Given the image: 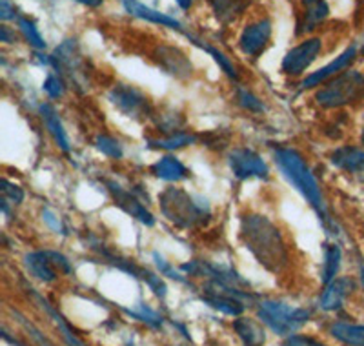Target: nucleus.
Returning a JSON list of instances; mask_svg holds the SVG:
<instances>
[{"instance_id": "nucleus-1", "label": "nucleus", "mask_w": 364, "mask_h": 346, "mask_svg": "<svg viewBox=\"0 0 364 346\" xmlns=\"http://www.w3.org/2000/svg\"><path fill=\"white\" fill-rule=\"evenodd\" d=\"M240 237L257 261L272 272H279L288 261L281 234L264 215H246L242 219Z\"/></svg>"}, {"instance_id": "nucleus-2", "label": "nucleus", "mask_w": 364, "mask_h": 346, "mask_svg": "<svg viewBox=\"0 0 364 346\" xmlns=\"http://www.w3.org/2000/svg\"><path fill=\"white\" fill-rule=\"evenodd\" d=\"M275 162H277L279 169L282 172L286 181L290 182L295 190L310 202V206L317 211L318 219H321L324 224L330 223L321 186H318L317 179L314 177V173L310 172L308 164L301 157V153L290 148H279L277 152H275Z\"/></svg>"}, {"instance_id": "nucleus-3", "label": "nucleus", "mask_w": 364, "mask_h": 346, "mask_svg": "<svg viewBox=\"0 0 364 346\" xmlns=\"http://www.w3.org/2000/svg\"><path fill=\"white\" fill-rule=\"evenodd\" d=\"M161 211L171 224L177 228L190 230L203 226L210 219V204L206 199L195 197L181 188H168L159 195Z\"/></svg>"}, {"instance_id": "nucleus-4", "label": "nucleus", "mask_w": 364, "mask_h": 346, "mask_svg": "<svg viewBox=\"0 0 364 346\" xmlns=\"http://www.w3.org/2000/svg\"><path fill=\"white\" fill-rule=\"evenodd\" d=\"M259 319L277 335H291L310 321V310L294 308L281 301L259 303Z\"/></svg>"}, {"instance_id": "nucleus-5", "label": "nucleus", "mask_w": 364, "mask_h": 346, "mask_svg": "<svg viewBox=\"0 0 364 346\" xmlns=\"http://www.w3.org/2000/svg\"><path fill=\"white\" fill-rule=\"evenodd\" d=\"M323 108H341L364 99V75L359 71H344L326 84L315 95Z\"/></svg>"}, {"instance_id": "nucleus-6", "label": "nucleus", "mask_w": 364, "mask_h": 346, "mask_svg": "<svg viewBox=\"0 0 364 346\" xmlns=\"http://www.w3.org/2000/svg\"><path fill=\"white\" fill-rule=\"evenodd\" d=\"M50 61L51 66L60 73V77L71 80L77 88L84 86L86 71H84V58L79 51L77 41H73V38L64 41L53 51V55H50Z\"/></svg>"}, {"instance_id": "nucleus-7", "label": "nucleus", "mask_w": 364, "mask_h": 346, "mask_svg": "<svg viewBox=\"0 0 364 346\" xmlns=\"http://www.w3.org/2000/svg\"><path fill=\"white\" fill-rule=\"evenodd\" d=\"M24 263L29 273L44 281V283H53L57 279V272H71L68 259L58 251H33V253H28L24 257Z\"/></svg>"}, {"instance_id": "nucleus-8", "label": "nucleus", "mask_w": 364, "mask_h": 346, "mask_svg": "<svg viewBox=\"0 0 364 346\" xmlns=\"http://www.w3.org/2000/svg\"><path fill=\"white\" fill-rule=\"evenodd\" d=\"M228 164L237 179L246 181V179H268L269 169L268 164L262 161V157L248 148H237L228 155Z\"/></svg>"}, {"instance_id": "nucleus-9", "label": "nucleus", "mask_w": 364, "mask_h": 346, "mask_svg": "<svg viewBox=\"0 0 364 346\" xmlns=\"http://www.w3.org/2000/svg\"><path fill=\"white\" fill-rule=\"evenodd\" d=\"M109 100L113 106H117L119 112L124 113L126 117H133V119H144L151 113L148 99L142 95L141 91L135 90L128 84H119L109 91Z\"/></svg>"}, {"instance_id": "nucleus-10", "label": "nucleus", "mask_w": 364, "mask_h": 346, "mask_svg": "<svg viewBox=\"0 0 364 346\" xmlns=\"http://www.w3.org/2000/svg\"><path fill=\"white\" fill-rule=\"evenodd\" d=\"M323 50V42L321 38H306L294 50L288 51L286 57L282 58V71L286 75H301L314 64L315 58L318 57Z\"/></svg>"}, {"instance_id": "nucleus-11", "label": "nucleus", "mask_w": 364, "mask_h": 346, "mask_svg": "<svg viewBox=\"0 0 364 346\" xmlns=\"http://www.w3.org/2000/svg\"><path fill=\"white\" fill-rule=\"evenodd\" d=\"M269 38H272V22L268 19H261L242 29L239 48L248 57H259L269 44Z\"/></svg>"}, {"instance_id": "nucleus-12", "label": "nucleus", "mask_w": 364, "mask_h": 346, "mask_svg": "<svg viewBox=\"0 0 364 346\" xmlns=\"http://www.w3.org/2000/svg\"><path fill=\"white\" fill-rule=\"evenodd\" d=\"M108 186L113 199H115L117 206L122 208V210H124L126 214L132 215V217L139 219V221H141L142 224H146V226H154L155 217L151 215V211H149L148 208H146L144 204H142V202L132 194V192L124 190L122 186L115 184V182H108Z\"/></svg>"}, {"instance_id": "nucleus-13", "label": "nucleus", "mask_w": 364, "mask_h": 346, "mask_svg": "<svg viewBox=\"0 0 364 346\" xmlns=\"http://www.w3.org/2000/svg\"><path fill=\"white\" fill-rule=\"evenodd\" d=\"M155 58H157L159 66L166 71V73L173 75L177 78H186L191 75V64L188 57L182 53L178 48H171V46H161L155 51Z\"/></svg>"}, {"instance_id": "nucleus-14", "label": "nucleus", "mask_w": 364, "mask_h": 346, "mask_svg": "<svg viewBox=\"0 0 364 346\" xmlns=\"http://www.w3.org/2000/svg\"><path fill=\"white\" fill-rule=\"evenodd\" d=\"M355 48H348V50H344L343 53L339 55V57H336V61H331L330 64H326L324 68H321L318 71H315V73L308 75L304 80H302V90H306V88H315V86H321L323 83H326L328 78L331 77V75L339 73L341 70H344V68H348L350 64H352L353 61H355Z\"/></svg>"}, {"instance_id": "nucleus-15", "label": "nucleus", "mask_w": 364, "mask_h": 346, "mask_svg": "<svg viewBox=\"0 0 364 346\" xmlns=\"http://www.w3.org/2000/svg\"><path fill=\"white\" fill-rule=\"evenodd\" d=\"M122 6H124V9L132 15V17L154 22V24L164 26V28L182 29V24L177 21V19L170 17V15H166V13L157 11V9L154 8H148V6L141 4L139 0H122Z\"/></svg>"}, {"instance_id": "nucleus-16", "label": "nucleus", "mask_w": 364, "mask_h": 346, "mask_svg": "<svg viewBox=\"0 0 364 346\" xmlns=\"http://www.w3.org/2000/svg\"><path fill=\"white\" fill-rule=\"evenodd\" d=\"M353 281L346 279V277H341V279H333L330 285H326L323 297H321V308L326 310V312H333V310H339L343 306L344 299L350 295V292L353 290Z\"/></svg>"}, {"instance_id": "nucleus-17", "label": "nucleus", "mask_w": 364, "mask_h": 346, "mask_svg": "<svg viewBox=\"0 0 364 346\" xmlns=\"http://www.w3.org/2000/svg\"><path fill=\"white\" fill-rule=\"evenodd\" d=\"M331 164L348 173H359L364 169V150L355 146H341L331 153Z\"/></svg>"}, {"instance_id": "nucleus-18", "label": "nucleus", "mask_w": 364, "mask_h": 346, "mask_svg": "<svg viewBox=\"0 0 364 346\" xmlns=\"http://www.w3.org/2000/svg\"><path fill=\"white\" fill-rule=\"evenodd\" d=\"M151 173H154L155 177L168 182L184 181V179H188V175H190L186 166L182 164L177 157L173 155H166L162 157V159H159V161L151 166Z\"/></svg>"}, {"instance_id": "nucleus-19", "label": "nucleus", "mask_w": 364, "mask_h": 346, "mask_svg": "<svg viewBox=\"0 0 364 346\" xmlns=\"http://www.w3.org/2000/svg\"><path fill=\"white\" fill-rule=\"evenodd\" d=\"M41 115H42V120H44V124H46V128L50 130L51 137L55 139V142H57L58 148L66 153L70 152V139H68L66 130H64L63 122H60V119H58L57 110H55L51 104H42Z\"/></svg>"}, {"instance_id": "nucleus-20", "label": "nucleus", "mask_w": 364, "mask_h": 346, "mask_svg": "<svg viewBox=\"0 0 364 346\" xmlns=\"http://www.w3.org/2000/svg\"><path fill=\"white\" fill-rule=\"evenodd\" d=\"M203 301L206 303L211 308L219 310V312L226 313V315H240L245 312V305L237 299V297L228 295L223 292H213V290H208V295L203 297Z\"/></svg>"}, {"instance_id": "nucleus-21", "label": "nucleus", "mask_w": 364, "mask_h": 346, "mask_svg": "<svg viewBox=\"0 0 364 346\" xmlns=\"http://www.w3.org/2000/svg\"><path fill=\"white\" fill-rule=\"evenodd\" d=\"M328 13H330V8L324 0H317L314 4L304 6V19H302V22H299L297 35L314 31L321 22L326 21Z\"/></svg>"}, {"instance_id": "nucleus-22", "label": "nucleus", "mask_w": 364, "mask_h": 346, "mask_svg": "<svg viewBox=\"0 0 364 346\" xmlns=\"http://www.w3.org/2000/svg\"><path fill=\"white\" fill-rule=\"evenodd\" d=\"M233 328L235 332L239 334V337L242 339L245 346H262L266 341V335H264V330L261 326L257 325L255 321L252 319H237L233 323Z\"/></svg>"}, {"instance_id": "nucleus-23", "label": "nucleus", "mask_w": 364, "mask_h": 346, "mask_svg": "<svg viewBox=\"0 0 364 346\" xmlns=\"http://www.w3.org/2000/svg\"><path fill=\"white\" fill-rule=\"evenodd\" d=\"M31 295L35 297V299H37L38 303H41V306L42 308L46 310V312L50 313L51 318H53V321H55V325L58 326V330H60V334H63V337H64V341L68 342V346H84L82 342L79 341V337H77V335L73 334V330L70 328V326H68V323L64 321V318L63 315H60V313L57 312V310L53 308V306L50 305V303L46 301L44 297L42 295H38L37 292H31Z\"/></svg>"}, {"instance_id": "nucleus-24", "label": "nucleus", "mask_w": 364, "mask_h": 346, "mask_svg": "<svg viewBox=\"0 0 364 346\" xmlns=\"http://www.w3.org/2000/svg\"><path fill=\"white\" fill-rule=\"evenodd\" d=\"M331 335L344 345L364 346V326L346 325V323H336L331 326Z\"/></svg>"}, {"instance_id": "nucleus-25", "label": "nucleus", "mask_w": 364, "mask_h": 346, "mask_svg": "<svg viewBox=\"0 0 364 346\" xmlns=\"http://www.w3.org/2000/svg\"><path fill=\"white\" fill-rule=\"evenodd\" d=\"M341 248L337 244H328L324 250V270H323V283L330 285L336 279L337 272L341 268Z\"/></svg>"}, {"instance_id": "nucleus-26", "label": "nucleus", "mask_w": 364, "mask_h": 346, "mask_svg": "<svg viewBox=\"0 0 364 346\" xmlns=\"http://www.w3.org/2000/svg\"><path fill=\"white\" fill-rule=\"evenodd\" d=\"M149 148H159V150H181L184 146H190L197 142V137L190 135V133L184 132H177L175 135H170L168 139H161V140H148Z\"/></svg>"}, {"instance_id": "nucleus-27", "label": "nucleus", "mask_w": 364, "mask_h": 346, "mask_svg": "<svg viewBox=\"0 0 364 346\" xmlns=\"http://www.w3.org/2000/svg\"><path fill=\"white\" fill-rule=\"evenodd\" d=\"M190 38H191V41H193V44H197V46H199V48H203L204 51H208V53H210L211 57H213V61H215L217 64H219L220 70H223L224 73L228 75V77H230V78H237V77H239V75H237L235 66H233V64H232V61H230V58H228L226 55L223 53V51L215 50V48H211V46H208V44H203V42L197 41V38H193V37H190Z\"/></svg>"}, {"instance_id": "nucleus-28", "label": "nucleus", "mask_w": 364, "mask_h": 346, "mask_svg": "<svg viewBox=\"0 0 364 346\" xmlns=\"http://www.w3.org/2000/svg\"><path fill=\"white\" fill-rule=\"evenodd\" d=\"M17 22H18V29H21V33L24 35L26 41L33 46L35 50H44L46 41L42 38V35L38 33V28L35 26V22L29 21V19H24V17L18 19Z\"/></svg>"}, {"instance_id": "nucleus-29", "label": "nucleus", "mask_w": 364, "mask_h": 346, "mask_svg": "<svg viewBox=\"0 0 364 346\" xmlns=\"http://www.w3.org/2000/svg\"><path fill=\"white\" fill-rule=\"evenodd\" d=\"M95 146L100 153H104L106 157H112V159H122V146H120L119 140L112 139V137L99 135L95 140Z\"/></svg>"}, {"instance_id": "nucleus-30", "label": "nucleus", "mask_w": 364, "mask_h": 346, "mask_svg": "<svg viewBox=\"0 0 364 346\" xmlns=\"http://www.w3.org/2000/svg\"><path fill=\"white\" fill-rule=\"evenodd\" d=\"M210 4L215 11L217 19H220V21H230L235 13H239L237 0H210Z\"/></svg>"}, {"instance_id": "nucleus-31", "label": "nucleus", "mask_w": 364, "mask_h": 346, "mask_svg": "<svg viewBox=\"0 0 364 346\" xmlns=\"http://www.w3.org/2000/svg\"><path fill=\"white\" fill-rule=\"evenodd\" d=\"M237 99H239L240 106L245 108V110H248V112H253V113L264 112V104H262V100L257 99L252 91L245 90V88H239V91H237Z\"/></svg>"}, {"instance_id": "nucleus-32", "label": "nucleus", "mask_w": 364, "mask_h": 346, "mask_svg": "<svg viewBox=\"0 0 364 346\" xmlns=\"http://www.w3.org/2000/svg\"><path fill=\"white\" fill-rule=\"evenodd\" d=\"M44 91L51 99H58V97L64 95L66 91V84H64V78L60 75H48V78L44 80Z\"/></svg>"}, {"instance_id": "nucleus-33", "label": "nucleus", "mask_w": 364, "mask_h": 346, "mask_svg": "<svg viewBox=\"0 0 364 346\" xmlns=\"http://www.w3.org/2000/svg\"><path fill=\"white\" fill-rule=\"evenodd\" d=\"M126 312H128L132 318L139 319V321L148 323V325H151V326H161L162 325L161 315H159L157 312H154V310L146 308L144 305L139 306V310H126Z\"/></svg>"}, {"instance_id": "nucleus-34", "label": "nucleus", "mask_w": 364, "mask_h": 346, "mask_svg": "<svg viewBox=\"0 0 364 346\" xmlns=\"http://www.w3.org/2000/svg\"><path fill=\"white\" fill-rule=\"evenodd\" d=\"M2 194H4V199L11 201L13 204H21L24 201V192H22L21 186H17L15 182H9L8 179L2 181Z\"/></svg>"}, {"instance_id": "nucleus-35", "label": "nucleus", "mask_w": 364, "mask_h": 346, "mask_svg": "<svg viewBox=\"0 0 364 346\" xmlns=\"http://www.w3.org/2000/svg\"><path fill=\"white\" fill-rule=\"evenodd\" d=\"M154 259H155V264H157V268L161 270L162 276H168L175 281H181V283L184 281V277H182L181 273H178L177 270H175L173 266H171V264L164 259V257H161L159 253H154Z\"/></svg>"}, {"instance_id": "nucleus-36", "label": "nucleus", "mask_w": 364, "mask_h": 346, "mask_svg": "<svg viewBox=\"0 0 364 346\" xmlns=\"http://www.w3.org/2000/svg\"><path fill=\"white\" fill-rule=\"evenodd\" d=\"M142 279L148 283V286L155 292V295L161 297V299H164L166 293H168V288H166V285L161 281V277L159 276H154V273L149 272H144V276H142Z\"/></svg>"}, {"instance_id": "nucleus-37", "label": "nucleus", "mask_w": 364, "mask_h": 346, "mask_svg": "<svg viewBox=\"0 0 364 346\" xmlns=\"http://www.w3.org/2000/svg\"><path fill=\"white\" fill-rule=\"evenodd\" d=\"M0 17H2V21L15 19V6L9 4V0H0Z\"/></svg>"}, {"instance_id": "nucleus-38", "label": "nucleus", "mask_w": 364, "mask_h": 346, "mask_svg": "<svg viewBox=\"0 0 364 346\" xmlns=\"http://www.w3.org/2000/svg\"><path fill=\"white\" fill-rule=\"evenodd\" d=\"M42 217H44V221H46V223H48V226H50L51 230L60 231V234H63V224H60V221H58V217H55V215L51 214L50 210H44V211H42Z\"/></svg>"}, {"instance_id": "nucleus-39", "label": "nucleus", "mask_w": 364, "mask_h": 346, "mask_svg": "<svg viewBox=\"0 0 364 346\" xmlns=\"http://www.w3.org/2000/svg\"><path fill=\"white\" fill-rule=\"evenodd\" d=\"M282 346H310V339L301 337V335H291Z\"/></svg>"}, {"instance_id": "nucleus-40", "label": "nucleus", "mask_w": 364, "mask_h": 346, "mask_svg": "<svg viewBox=\"0 0 364 346\" xmlns=\"http://www.w3.org/2000/svg\"><path fill=\"white\" fill-rule=\"evenodd\" d=\"M0 41L8 42V44L15 42L17 41V37H15V31H9L8 26H2V28H0Z\"/></svg>"}, {"instance_id": "nucleus-41", "label": "nucleus", "mask_w": 364, "mask_h": 346, "mask_svg": "<svg viewBox=\"0 0 364 346\" xmlns=\"http://www.w3.org/2000/svg\"><path fill=\"white\" fill-rule=\"evenodd\" d=\"M77 2L87 6V8H99V6H102L104 0H77Z\"/></svg>"}, {"instance_id": "nucleus-42", "label": "nucleus", "mask_w": 364, "mask_h": 346, "mask_svg": "<svg viewBox=\"0 0 364 346\" xmlns=\"http://www.w3.org/2000/svg\"><path fill=\"white\" fill-rule=\"evenodd\" d=\"M175 2H177L182 9H188L191 4H193V0H175Z\"/></svg>"}, {"instance_id": "nucleus-43", "label": "nucleus", "mask_w": 364, "mask_h": 346, "mask_svg": "<svg viewBox=\"0 0 364 346\" xmlns=\"http://www.w3.org/2000/svg\"><path fill=\"white\" fill-rule=\"evenodd\" d=\"M301 2L304 6H310V4H314V2H317V0H301Z\"/></svg>"}, {"instance_id": "nucleus-44", "label": "nucleus", "mask_w": 364, "mask_h": 346, "mask_svg": "<svg viewBox=\"0 0 364 346\" xmlns=\"http://www.w3.org/2000/svg\"><path fill=\"white\" fill-rule=\"evenodd\" d=\"M360 281H363V286H364V268H360Z\"/></svg>"}, {"instance_id": "nucleus-45", "label": "nucleus", "mask_w": 364, "mask_h": 346, "mask_svg": "<svg viewBox=\"0 0 364 346\" xmlns=\"http://www.w3.org/2000/svg\"><path fill=\"white\" fill-rule=\"evenodd\" d=\"M360 2H363V6H364V0H360Z\"/></svg>"}, {"instance_id": "nucleus-46", "label": "nucleus", "mask_w": 364, "mask_h": 346, "mask_svg": "<svg viewBox=\"0 0 364 346\" xmlns=\"http://www.w3.org/2000/svg\"><path fill=\"white\" fill-rule=\"evenodd\" d=\"M363 51H364V48H363Z\"/></svg>"}]
</instances>
